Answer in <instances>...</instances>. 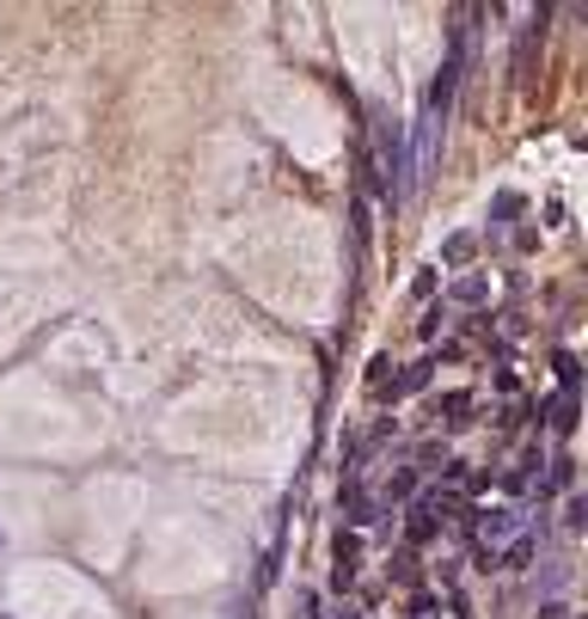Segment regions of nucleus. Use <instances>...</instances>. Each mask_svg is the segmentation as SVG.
I'll list each match as a JSON object with an SVG mask.
<instances>
[{
	"label": "nucleus",
	"mask_w": 588,
	"mask_h": 619,
	"mask_svg": "<svg viewBox=\"0 0 588 619\" xmlns=\"http://www.w3.org/2000/svg\"><path fill=\"white\" fill-rule=\"evenodd\" d=\"M417 331H423V338H435V331H442V307H430V313L417 319Z\"/></svg>",
	"instance_id": "18"
},
{
	"label": "nucleus",
	"mask_w": 588,
	"mask_h": 619,
	"mask_svg": "<svg viewBox=\"0 0 588 619\" xmlns=\"http://www.w3.org/2000/svg\"><path fill=\"white\" fill-rule=\"evenodd\" d=\"M546 411H558V417H551V430H558V435H570V430H576V393H564L558 405H546Z\"/></svg>",
	"instance_id": "13"
},
{
	"label": "nucleus",
	"mask_w": 588,
	"mask_h": 619,
	"mask_svg": "<svg viewBox=\"0 0 588 619\" xmlns=\"http://www.w3.org/2000/svg\"><path fill=\"white\" fill-rule=\"evenodd\" d=\"M411 497H417V473H392V485H386V497H380V503L399 509V503H411Z\"/></svg>",
	"instance_id": "10"
},
{
	"label": "nucleus",
	"mask_w": 588,
	"mask_h": 619,
	"mask_svg": "<svg viewBox=\"0 0 588 619\" xmlns=\"http://www.w3.org/2000/svg\"><path fill=\"white\" fill-rule=\"evenodd\" d=\"M411 295H417V301H430V295H435V270H417V282H411Z\"/></svg>",
	"instance_id": "17"
},
{
	"label": "nucleus",
	"mask_w": 588,
	"mask_h": 619,
	"mask_svg": "<svg viewBox=\"0 0 588 619\" xmlns=\"http://www.w3.org/2000/svg\"><path fill=\"white\" fill-rule=\"evenodd\" d=\"M355 558H362V540H355V534H343L338 546H331V589H350L355 582Z\"/></svg>",
	"instance_id": "2"
},
{
	"label": "nucleus",
	"mask_w": 588,
	"mask_h": 619,
	"mask_svg": "<svg viewBox=\"0 0 588 619\" xmlns=\"http://www.w3.org/2000/svg\"><path fill=\"white\" fill-rule=\"evenodd\" d=\"M430 381H435V357H423V362H411L399 381H386V393H380V399H386V405H392V399H411V393H423Z\"/></svg>",
	"instance_id": "3"
},
{
	"label": "nucleus",
	"mask_w": 588,
	"mask_h": 619,
	"mask_svg": "<svg viewBox=\"0 0 588 619\" xmlns=\"http://www.w3.org/2000/svg\"><path fill=\"white\" fill-rule=\"evenodd\" d=\"M551 369H558L564 393H576V381H582V369H576V357H570V350H558V357H551Z\"/></svg>",
	"instance_id": "14"
},
{
	"label": "nucleus",
	"mask_w": 588,
	"mask_h": 619,
	"mask_svg": "<svg viewBox=\"0 0 588 619\" xmlns=\"http://www.w3.org/2000/svg\"><path fill=\"white\" fill-rule=\"evenodd\" d=\"M484 295H491V289H484V277H460L454 282V301L460 307H484Z\"/></svg>",
	"instance_id": "12"
},
{
	"label": "nucleus",
	"mask_w": 588,
	"mask_h": 619,
	"mask_svg": "<svg viewBox=\"0 0 588 619\" xmlns=\"http://www.w3.org/2000/svg\"><path fill=\"white\" fill-rule=\"evenodd\" d=\"M539 19H546V13H539ZM539 19H534V25H527L522 31V43H515V86H527V80H534V50H539Z\"/></svg>",
	"instance_id": "7"
},
{
	"label": "nucleus",
	"mask_w": 588,
	"mask_h": 619,
	"mask_svg": "<svg viewBox=\"0 0 588 619\" xmlns=\"http://www.w3.org/2000/svg\"><path fill=\"white\" fill-rule=\"evenodd\" d=\"M447 509H454V497H423V503H411L405 509V534H411V546H430L435 534H442V522H447Z\"/></svg>",
	"instance_id": "1"
},
{
	"label": "nucleus",
	"mask_w": 588,
	"mask_h": 619,
	"mask_svg": "<svg viewBox=\"0 0 588 619\" xmlns=\"http://www.w3.org/2000/svg\"><path fill=\"white\" fill-rule=\"evenodd\" d=\"M491 215H497V227H509L515 215H522V197H515V190H497V203H491Z\"/></svg>",
	"instance_id": "15"
},
{
	"label": "nucleus",
	"mask_w": 588,
	"mask_h": 619,
	"mask_svg": "<svg viewBox=\"0 0 588 619\" xmlns=\"http://www.w3.org/2000/svg\"><path fill=\"white\" fill-rule=\"evenodd\" d=\"M472 515H478V534H484V546L509 540L515 527H522V515H515V509H472Z\"/></svg>",
	"instance_id": "5"
},
{
	"label": "nucleus",
	"mask_w": 588,
	"mask_h": 619,
	"mask_svg": "<svg viewBox=\"0 0 588 619\" xmlns=\"http://www.w3.org/2000/svg\"><path fill=\"white\" fill-rule=\"evenodd\" d=\"M472 251H478V239H472V234H454V239H442V264H466Z\"/></svg>",
	"instance_id": "11"
},
{
	"label": "nucleus",
	"mask_w": 588,
	"mask_h": 619,
	"mask_svg": "<svg viewBox=\"0 0 588 619\" xmlns=\"http://www.w3.org/2000/svg\"><path fill=\"white\" fill-rule=\"evenodd\" d=\"M338 619H362V607H338Z\"/></svg>",
	"instance_id": "20"
},
{
	"label": "nucleus",
	"mask_w": 588,
	"mask_h": 619,
	"mask_svg": "<svg viewBox=\"0 0 588 619\" xmlns=\"http://www.w3.org/2000/svg\"><path fill=\"white\" fill-rule=\"evenodd\" d=\"M338 509H343V515H350V522H355V527H368V522H374V503H368L362 478H343V485H338Z\"/></svg>",
	"instance_id": "4"
},
{
	"label": "nucleus",
	"mask_w": 588,
	"mask_h": 619,
	"mask_svg": "<svg viewBox=\"0 0 588 619\" xmlns=\"http://www.w3.org/2000/svg\"><path fill=\"white\" fill-rule=\"evenodd\" d=\"M435 607H442V601H435L430 589H417V595H411V613L405 619H435Z\"/></svg>",
	"instance_id": "16"
},
{
	"label": "nucleus",
	"mask_w": 588,
	"mask_h": 619,
	"mask_svg": "<svg viewBox=\"0 0 588 619\" xmlns=\"http://www.w3.org/2000/svg\"><path fill=\"white\" fill-rule=\"evenodd\" d=\"M466 411H472V393H442V399L430 405V417L447 423V430H466V423H472Z\"/></svg>",
	"instance_id": "6"
},
{
	"label": "nucleus",
	"mask_w": 588,
	"mask_h": 619,
	"mask_svg": "<svg viewBox=\"0 0 588 619\" xmlns=\"http://www.w3.org/2000/svg\"><path fill=\"white\" fill-rule=\"evenodd\" d=\"M564 613H570L564 601H546V607H539V619H564Z\"/></svg>",
	"instance_id": "19"
},
{
	"label": "nucleus",
	"mask_w": 588,
	"mask_h": 619,
	"mask_svg": "<svg viewBox=\"0 0 588 619\" xmlns=\"http://www.w3.org/2000/svg\"><path fill=\"white\" fill-rule=\"evenodd\" d=\"M386 577H392V582H405V589H417V582H423L417 553H411V546H399V553H392V565H386Z\"/></svg>",
	"instance_id": "9"
},
{
	"label": "nucleus",
	"mask_w": 588,
	"mask_h": 619,
	"mask_svg": "<svg viewBox=\"0 0 588 619\" xmlns=\"http://www.w3.org/2000/svg\"><path fill=\"white\" fill-rule=\"evenodd\" d=\"M534 491H539V497L576 491V461H570V454H558V461H551V473H546V478H534Z\"/></svg>",
	"instance_id": "8"
}]
</instances>
